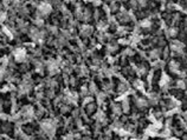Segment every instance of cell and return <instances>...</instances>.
<instances>
[{"mask_svg": "<svg viewBox=\"0 0 187 140\" xmlns=\"http://www.w3.org/2000/svg\"><path fill=\"white\" fill-rule=\"evenodd\" d=\"M51 12H52V7L48 3H42L37 7L38 18H44V17H46V15H49Z\"/></svg>", "mask_w": 187, "mask_h": 140, "instance_id": "1", "label": "cell"}, {"mask_svg": "<svg viewBox=\"0 0 187 140\" xmlns=\"http://www.w3.org/2000/svg\"><path fill=\"white\" fill-rule=\"evenodd\" d=\"M42 130L45 132L46 134H53L54 131H56V125H54V121L51 119H46L42 122L40 125Z\"/></svg>", "mask_w": 187, "mask_h": 140, "instance_id": "2", "label": "cell"}, {"mask_svg": "<svg viewBox=\"0 0 187 140\" xmlns=\"http://www.w3.org/2000/svg\"><path fill=\"white\" fill-rule=\"evenodd\" d=\"M13 56H14V59L17 61L23 63V61H25V59H26V52L23 48H17L13 52Z\"/></svg>", "mask_w": 187, "mask_h": 140, "instance_id": "3", "label": "cell"}, {"mask_svg": "<svg viewBox=\"0 0 187 140\" xmlns=\"http://www.w3.org/2000/svg\"><path fill=\"white\" fill-rule=\"evenodd\" d=\"M30 37L32 38L33 40H40L44 37V32H42V31H39L36 27H32V28H30Z\"/></svg>", "mask_w": 187, "mask_h": 140, "instance_id": "4", "label": "cell"}, {"mask_svg": "<svg viewBox=\"0 0 187 140\" xmlns=\"http://www.w3.org/2000/svg\"><path fill=\"white\" fill-rule=\"evenodd\" d=\"M170 50L175 53H182L185 50V45L181 41H173L170 44Z\"/></svg>", "mask_w": 187, "mask_h": 140, "instance_id": "5", "label": "cell"}, {"mask_svg": "<svg viewBox=\"0 0 187 140\" xmlns=\"http://www.w3.org/2000/svg\"><path fill=\"white\" fill-rule=\"evenodd\" d=\"M33 114H34L33 108L31 106H25L21 110V115H23V118H25V119H31L33 116Z\"/></svg>", "mask_w": 187, "mask_h": 140, "instance_id": "6", "label": "cell"}, {"mask_svg": "<svg viewBox=\"0 0 187 140\" xmlns=\"http://www.w3.org/2000/svg\"><path fill=\"white\" fill-rule=\"evenodd\" d=\"M46 66H48V69H49L50 74H54V73H57V71H58L59 63H58V61H54V60H50L49 63L46 64Z\"/></svg>", "mask_w": 187, "mask_h": 140, "instance_id": "7", "label": "cell"}, {"mask_svg": "<svg viewBox=\"0 0 187 140\" xmlns=\"http://www.w3.org/2000/svg\"><path fill=\"white\" fill-rule=\"evenodd\" d=\"M135 104H136L137 108H140V110H146V108L148 107V105H149V104H148V100L146 98H143V97L137 98L135 100Z\"/></svg>", "mask_w": 187, "mask_h": 140, "instance_id": "8", "label": "cell"}, {"mask_svg": "<svg viewBox=\"0 0 187 140\" xmlns=\"http://www.w3.org/2000/svg\"><path fill=\"white\" fill-rule=\"evenodd\" d=\"M117 19H119L120 22H122V24H127V22L131 21V15L128 12H121L117 15Z\"/></svg>", "mask_w": 187, "mask_h": 140, "instance_id": "9", "label": "cell"}, {"mask_svg": "<svg viewBox=\"0 0 187 140\" xmlns=\"http://www.w3.org/2000/svg\"><path fill=\"white\" fill-rule=\"evenodd\" d=\"M31 88H32V84H31V81H29V80L23 81L20 84V86H19L20 93H27V92H30Z\"/></svg>", "mask_w": 187, "mask_h": 140, "instance_id": "10", "label": "cell"}, {"mask_svg": "<svg viewBox=\"0 0 187 140\" xmlns=\"http://www.w3.org/2000/svg\"><path fill=\"white\" fill-rule=\"evenodd\" d=\"M64 100L68 104H75L77 101V94H76V93H74V92H68Z\"/></svg>", "mask_w": 187, "mask_h": 140, "instance_id": "11", "label": "cell"}, {"mask_svg": "<svg viewBox=\"0 0 187 140\" xmlns=\"http://www.w3.org/2000/svg\"><path fill=\"white\" fill-rule=\"evenodd\" d=\"M169 71L172 72V73H179V68H180V65H179L178 61L173 60V61H170L169 63Z\"/></svg>", "mask_w": 187, "mask_h": 140, "instance_id": "12", "label": "cell"}, {"mask_svg": "<svg viewBox=\"0 0 187 140\" xmlns=\"http://www.w3.org/2000/svg\"><path fill=\"white\" fill-rule=\"evenodd\" d=\"M111 112L115 114V115H121L122 114V106L120 104H113L111 105Z\"/></svg>", "mask_w": 187, "mask_h": 140, "instance_id": "13", "label": "cell"}, {"mask_svg": "<svg viewBox=\"0 0 187 140\" xmlns=\"http://www.w3.org/2000/svg\"><path fill=\"white\" fill-rule=\"evenodd\" d=\"M85 111H87V113H88L89 115L93 114V113L96 112V105L93 104V103H89V104H87V105H85Z\"/></svg>", "mask_w": 187, "mask_h": 140, "instance_id": "14", "label": "cell"}, {"mask_svg": "<svg viewBox=\"0 0 187 140\" xmlns=\"http://www.w3.org/2000/svg\"><path fill=\"white\" fill-rule=\"evenodd\" d=\"M82 35L83 37H89L91 33H92V27L91 26H89V25H84L83 27H82Z\"/></svg>", "mask_w": 187, "mask_h": 140, "instance_id": "15", "label": "cell"}, {"mask_svg": "<svg viewBox=\"0 0 187 140\" xmlns=\"http://www.w3.org/2000/svg\"><path fill=\"white\" fill-rule=\"evenodd\" d=\"M117 48H119V45H117V43H116V41H113L110 44H108V46H107V50H108L109 53L116 52V51H117Z\"/></svg>", "mask_w": 187, "mask_h": 140, "instance_id": "16", "label": "cell"}, {"mask_svg": "<svg viewBox=\"0 0 187 140\" xmlns=\"http://www.w3.org/2000/svg\"><path fill=\"white\" fill-rule=\"evenodd\" d=\"M160 56H161V50H160V48H154V50H152L151 53H149L151 59H159Z\"/></svg>", "mask_w": 187, "mask_h": 140, "instance_id": "17", "label": "cell"}, {"mask_svg": "<svg viewBox=\"0 0 187 140\" xmlns=\"http://www.w3.org/2000/svg\"><path fill=\"white\" fill-rule=\"evenodd\" d=\"M167 34H168V37H170V38H176L178 34H179V31H178L176 27H170V28L167 31Z\"/></svg>", "mask_w": 187, "mask_h": 140, "instance_id": "18", "label": "cell"}, {"mask_svg": "<svg viewBox=\"0 0 187 140\" xmlns=\"http://www.w3.org/2000/svg\"><path fill=\"white\" fill-rule=\"evenodd\" d=\"M140 27L141 28H151L152 27V21L148 19H143L140 21Z\"/></svg>", "mask_w": 187, "mask_h": 140, "instance_id": "19", "label": "cell"}, {"mask_svg": "<svg viewBox=\"0 0 187 140\" xmlns=\"http://www.w3.org/2000/svg\"><path fill=\"white\" fill-rule=\"evenodd\" d=\"M148 104H151V105H153V106L158 105V104H159V97H158L156 94H151L149 100H148Z\"/></svg>", "mask_w": 187, "mask_h": 140, "instance_id": "20", "label": "cell"}, {"mask_svg": "<svg viewBox=\"0 0 187 140\" xmlns=\"http://www.w3.org/2000/svg\"><path fill=\"white\" fill-rule=\"evenodd\" d=\"M122 111L123 112H129V108H130V104H129V100L128 99H124L123 101H122Z\"/></svg>", "mask_w": 187, "mask_h": 140, "instance_id": "21", "label": "cell"}, {"mask_svg": "<svg viewBox=\"0 0 187 140\" xmlns=\"http://www.w3.org/2000/svg\"><path fill=\"white\" fill-rule=\"evenodd\" d=\"M128 90V86H127V84L126 82H120L119 84V86H117V91L120 93H124V92H127Z\"/></svg>", "mask_w": 187, "mask_h": 140, "instance_id": "22", "label": "cell"}, {"mask_svg": "<svg viewBox=\"0 0 187 140\" xmlns=\"http://www.w3.org/2000/svg\"><path fill=\"white\" fill-rule=\"evenodd\" d=\"M89 93H91V94H97V86H96V84H93V82H90L89 85Z\"/></svg>", "mask_w": 187, "mask_h": 140, "instance_id": "23", "label": "cell"}, {"mask_svg": "<svg viewBox=\"0 0 187 140\" xmlns=\"http://www.w3.org/2000/svg\"><path fill=\"white\" fill-rule=\"evenodd\" d=\"M147 72H148V67L146 65H141V66L139 67V73L141 74V75H146Z\"/></svg>", "mask_w": 187, "mask_h": 140, "instance_id": "24", "label": "cell"}, {"mask_svg": "<svg viewBox=\"0 0 187 140\" xmlns=\"http://www.w3.org/2000/svg\"><path fill=\"white\" fill-rule=\"evenodd\" d=\"M119 9H120V5H119V4L114 3V4H111V5H110V11H111L113 13L117 12V11H119Z\"/></svg>", "mask_w": 187, "mask_h": 140, "instance_id": "25", "label": "cell"}, {"mask_svg": "<svg viewBox=\"0 0 187 140\" xmlns=\"http://www.w3.org/2000/svg\"><path fill=\"white\" fill-rule=\"evenodd\" d=\"M176 86L179 87V90H185L186 88V84H185V81L184 80H179L178 82H176Z\"/></svg>", "mask_w": 187, "mask_h": 140, "instance_id": "26", "label": "cell"}, {"mask_svg": "<svg viewBox=\"0 0 187 140\" xmlns=\"http://www.w3.org/2000/svg\"><path fill=\"white\" fill-rule=\"evenodd\" d=\"M137 1V5L140 6V7H146V5H147V3H148V0H136Z\"/></svg>", "mask_w": 187, "mask_h": 140, "instance_id": "27", "label": "cell"}, {"mask_svg": "<svg viewBox=\"0 0 187 140\" xmlns=\"http://www.w3.org/2000/svg\"><path fill=\"white\" fill-rule=\"evenodd\" d=\"M6 74V69H5V66H0V79H3Z\"/></svg>", "mask_w": 187, "mask_h": 140, "instance_id": "28", "label": "cell"}, {"mask_svg": "<svg viewBox=\"0 0 187 140\" xmlns=\"http://www.w3.org/2000/svg\"><path fill=\"white\" fill-rule=\"evenodd\" d=\"M104 100H105V94H103V93H99V94H98V101L102 103V101H104Z\"/></svg>", "mask_w": 187, "mask_h": 140, "instance_id": "29", "label": "cell"}, {"mask_svg": "<svg viewBox=\"0 0 187 140\" xmlns=\"http://www.w3.org/2000/svg\"><path fill=\"white\" fill-rule=\"evenodd\" d=\"M129 5H130V7H131V9H135V7H136V5H137V1H136V0H131Z\"/></svg>", "mask_w": 187, "mask_h": 140, "instance_id": "30", "label": "cell"}, {"mask_svg": "<svg viewBox=\"0 0 187 140\" xmlns=\"http://www.w3.org/2000/svg\"><path fill=\"white\" fill-rule=\"evenodd\" d=\"M88 92H89V90H88L87 87H82V94H83V96L88 94Z\"/></svg>", "mask_w": 187, "mask_h": 140, "instance_id": "31", "label": "cell"}, {"mask_svg": "<svg viewBox=\"0 0 187 140\" xmlns=\"http://www.w3.org/2000/svg\"><path fill=\"white\" fill-rule=\"evenodd\" d=\"M184 118H185V120L187 121V111H185V112H184Z\"/></svg>", "mask_w": 187, "mask_h": 140, "instance_id": "32", "label": "cell"}, {"mask_svg": "<svg viewBox=\"0 0 187 140\" xmlns=\"http://www.w3.org/2000/svg\"><path fill=\"white\" fill-rule=\"evenodd\" d=\"M182 140H187V134H184L182 135Z\"/></svg>", "mask_w": 187, "mask_h": 140, "instance_id": "33", "label": "cell"}, {"mask_svg": "<svg viewBox=\"0 0 187 140\" xmlns=\"http://www.w3.org/2000/svg\"><path fill=\"white\" fill-rule=\"evenodd\" d=\"M83 140H91V138H89V137H84Z\"/></svg>", "mask_w": 187, "mask_h": 140, "instance_id": "34", "label": "cell"}, {"mask_svg": "<svg viewBox=\"0 0 187 140\" xmlns=\"http://www.w3.org/2000/svg\"><path fill=\"white\" fill-rule=\"evenodd\" d=\"M52 1H53V3H57V4H58V3H59V0H52Z\"/></svg>", "mask_w": 187, "mask_h": 140, "instance_id": "35", "label": "cell"}, {"mask_svg": "<svg viewBox=\"0 0 187 140\" xmlns=\"http://www.w3.org/2000/svg\"><path fill=\"white\" fill-rule=\"evenodd\" d=\"M65 1H71V0H65Z\"/></svg>", "mask_w": 187, "mask_h": 140, "instance_id": "36", "label": "cell"}, {"mask_svg": "<svg viewBox=\"0 0 187 140\" xmlns=\"http://www.w3.org/2000/svg\"><path fill=\"white\" fill-rule=\"evenodd\" d=\"M124 1H126V0H124Z\"/></svg>", "mask_w": 187, "mask_h": 140, "instance_id": "37", "label": "cell"}]
</instances>
